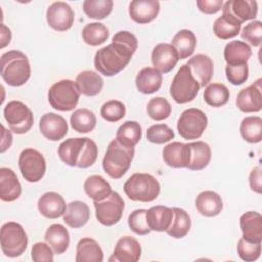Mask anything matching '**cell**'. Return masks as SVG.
<instances>
[{
  "label": "cell",
  "mask_w": 262,
  "mask_h": 262,
  "mask_svg": "<svg viewBox=\"0 0 262 262\" xmlns=\"http://www.w3.org/2000/svg\"><path fill=\"white\" fill-rule=\"evenodd\" d=\"M10 40H11L10 30L4 24H1V48L8 45Z\"/></svg>",
  "instance_id": "56"
},
{
  "label": "cell",
  "mask_w": 262,
  "mask_h": 262,
  "mask_svg": "<svg viewBox=\"0 0 262 262\" xmlns=\"http://www.w3.org/2000/svg\"><path fill=\"white\" fill-rule=\"evenodd\" d=\"M126 195L135 202L148 203L156 200L161 191L159 181L148 173H134L124 184Z\"/></svg>",
  "instance_id": "4"
},
{
  "label": "cell",
  "mask_w": 262,
  "mask_h": 262,
  "mask_svg": "<svg viewBox=\"0 0 262 262\" xmlns=\"http://www.w3.org/2000/svg\"><path fill=\"white\" fill-rule=\"evenodd\" d=\"M237 108L244 113H257L262 108V92L261 79L250 86L242 89L235 100Z\"/></svg>",
  "instance_id": "14"
},
{
  "label": "cell",
  "mask_w": 262,
  "mask_h": 262,
  "mask_svg": "<svg viewBox=\"0 0 262 262\" xmlns=\"http://www.w3.org/2000/svg\"><path fill=\"white\" fill-rule=\"evenodd\" d=\"M84 190L93 202L106 199L113 191L110 183L100 175H91L87 177L84 182Z\"/></svg>",
  "instance_id": "36"
},
{
  "label": "cell",
  "mask_w": 262,
  "mask_h": 262,
  "mask_svg": "<svg viewBox=\"0 0 262 262\" xmlns=\"http://www.w3.org/2000/svg\"><path fill=\"white\" fill-rule=\"evenodd\" d=\"M241 26L242 25L234 21L230 17L221 15L215 20L213 25V32L219 39L227 40L235 37L239 33Z\"/></svg>",
  "instance_id": "43"
},
{
  "label": "cell",
  "mask_w": 262,
  "mask_h": 262,
  "mask_svg": "<svg viewBox=\"0 0 262 262\" xmlns=\"http://www.w3.org/2000/svg\"><path fill=\"white\" fill-rule=\"evenodd\" d=\"M90 218V210L86 203L74 201L68 204L67 210L62 215L63 222L71 228L83 227Z\"/></svg>",
  "instance_id": "24"
},
{
  "label": "cell",
  "mask_w": 262,
  "mask_h": 262,
  "mask_svg": "<svg viewBox=\"0 0 262 262\" xmlns=\"http://www.w3.org/2000/svg\"><path fill=\"white\" fill-rule=\"evenodd\" d=\"M173 208L165 206H154L146 212V221L150 230L166 231L173 220Z\"/></svg>",
  "instance_id": "26"
},
{
  "label": "cell",
  "mask_w": 262,
  "mask_h": 262,
  "mask_svg": "<svg viewBox=\"0 0 262 262\" xmlns=\"http://www.w3.org/2000/svg\"><path fill=\"white\" fill-rule=\"evenodd\" d=\"M85 140L86 137H76L62 141L57 148L59 159L68 166H77Z\"/></svg>",
  "instance_id": "30"
},
{
  "label": "cell",
  "mask_w": 262,
  "mask_h": 262,
  "mask_svg": "<svg viewBox=\"0 0 262 262\" xmlns=\"http://www.w3.org/2000/svg\"><path fill=\"white\" fill-rule=\"evenodd\" d=\"M223 54L228 66L244 64L252 56V49L246 42L233 40L226 44Z\"/></svg>",
  "instance_id": "33"
},
{
  "label": "cell",
  "mask_w": 262,
  "mask_h": 262,
  "mask_svg": "<svg viewBox=\"0 0 262 262\" xmlns=\"http://www.w3.org/2000/svg\"><path fill=\"white\" fill-rule=\"evenodd\" d=\"M229 96L228 88L221 83H211L204 91V99L206 103L213 107H220L226 104Z\"/></svg>",
  "instance_id": "40"
},
{
  "label": "cell",
  "mask_w": 262,
  "mask_h": 262,
  "mask_svg": "<svg viewBox=\"0 0 262 262\" xmlns=\"http://www.w3.org/2000/svg\"><path fill=\"white\" fill-rule=\"evenodd\" d=\"M171 45L175 48L178 53L179 59L189 57L196 46V38L193 32L190 30H180L176 33L171 41Z\"/></svg>",
  "instance_id": "35"
},
{
  "label": "cell",
  "mask_w": 262,
  "mask_h": 262,
  "mask_svg": "<svg viewBox=\"0 0 262 262\" xmlns=\"http://www.w3.org/2000/svg\"><path fill=\"white\" fill-rule=\"evenodd\" d=\"M44 239L57 255L64 253L70 246V233L63 225L58 223L47 228Z\"/></svg>",
  "instance_id": "31"
},
{
  "label": "cell",
  "mask_w": 262,
  "mask_h": 262,
  "mask_svg": "<svg viewBox=\"0 0 262 262\" xmlns=\"http://www.w3.org/2000/svg\"><path fill=\"white\" fill-rule=\"evenodd\" d=\"M100 115L107 122H118L125 117L126 106L120 100H108L102 104Z\"/></svg>",
  "instance_id": "45"
},
{
  "label": "cell",
  "mask_w": 262,
  "mask_h": 262,
  "mask_svg": "<svg viewBox=\"0 0 262 262\" xmlns=\"http://www.w3.org/2000/svg\"><path fill=\"white\" fill-rule=\"evenodd\" d=\"M39 128L42 135L51 141L62 139L69 130L67 121L54 113L44 114L39 122Z\"/></svg>",
  "instance_id": "16"
},
{
  "label": "cell",
  "mask_w": 262,
  "mask_h": 262,
  "mask_svg": "<svg viewBox=\"0 0 262 262\" xmlns=\"http://www.w3.org/2000/svg\"><path fill=\"white\" fill-rule=\"evenodd\" d=\"M208 126V118L199 108H187L182 112L177 121V130L186 140L199 139Z\"/></svg>",
  "instance_id": "8"
},
{
  "label": "cell",
  "mask_w": 262,
  "mask_h": 262,
  "mask_svg": "<svg viewBox=\"0 0 262 262\" xmlns=\"http://www.w3.org/2000/svg\"><path fill=\"white\" fill-rule=\"evenodd\" d=\"M195 208L201 215L206 217H214L221 213L223 202L217 192L205 190L196 196Z\"/></svg>",
  "instance_id": "27"
},
{
  "label": "cell",
  "mask_w": 262,
  "mask_h": 262,
  "mask_svg": "<svg viewBox=\"0 0 262 262\" xmlns=\"http://www.w3.org/2000/svg\"><path fill=\"white\" fill-rule=\"evenodd\" d=\"M141 126L136 121H126L117 130V141L126 147H134L141 139Z\"/></svg>",
  "instance_id": "34"
},
{
  "label": "cell",
  "mask_w": 262,
  "mask_h": 262,
  "mask_svg": "<svg viewBox=\"0 0 262 262\" xmlns=\"http://www.w3.org/2000/svg\"><path fill=\"white\" fill-rule=\"evenodd\" d=\"M0 243L3 254L6 257L15 258L27 250L28 235L19 223L7 222L1 227Z\"/></svg>",
  "instance_id": "7"
},
{
  "label": "cell",
  "mask_w": 262,
  "mask_h": 262,
  "mask_svg": "<svg viewBox=\"0 0 262 262\" xmlns=\"http://www.w3.org/2000/svg\"><path fill=\"white\" fill-rule=\"evenodd\" d=\"M97 155H98V148L96 143L92 139L86 137L81 156L77 163V167L88 168L92 166L97 159Z\"/></svg>",
  "instance_id": "49"
},
{
  "label": "cell",
  "mask_w": 262,
  "mask_h": 262,
  "mask_svg": "<svg viewBox=\"0 0 262 262\" xmlns=\"http://www.w3.org/2000/svg\"><path fill=\"white\" fill-rule=\"evenodd\" d=\"M196 5L199 9L206 14H214L222 9V0H198Z\"/></svg>",
  "instance_id": "53"
},
{
  "label": "cell",
  "mask_w": 262,
  "mask_h": 262,
  "mask_svg": "<svg viewBox=\"0 0 262 262\" xmlns=\"http://www.w3.org/2000/svg\"><path fill=\"white\" fill-rule=\"evenodd\" d=\"M113 6L114 2L112 0H85L83 2L85 14L93 19H103L108 16Z\"/></svg>",
  "instance_id": "42"
},
{
  "label": "cell",
  "mask_w": 262,
  "mask_h": 262,
  "mask_svg": "<svg viewBox=\"0 0 262 262\" xmlns=\"http://www.w3.org/2000/svg\"><path fill=\"white\" fill-rule=\"evenodd\" d=\"M75 84L80 94L85 96H95L100 93L103 87V80L99 74L87 70L78 74Z\"/></svg>",
  "instance_id": "29"
},
{
  "label": "cell",
  "mask_w": 262,
  "mask_h": 262,
  "mask_svg": "<svg viewBox=\"0 0 262 262\" xmlns=\"http://www.w3.org/2000/svg\"><path fill=\"white\" fill-rule=\"evenodd\" d=\"M137 47L135 35L128 31H120L114 35L111 44L96 51L94 67L103 76H115L130 62Z\"/></svg>",
  "instance_id": "1"
},
{
  "label": "cell",
  "mask_w": 262,
  "mask_h": 262,
  "mask_svg": "<svg viewBox=\"0 0 262 262\" xmlns=\"http://www.w3.org/2000/svg\"><path fill=\"white\" fill-rule=\"evenodd\" d=\"M164 162L172 168H184L189 161L188 143L174 141L167 144L163 149Z\"/></svg>",
  "instance_id": "23"
},
{
  "label": "cell",
  "mask_w": 262,
  "mask_h": 262,
  "mask_svg": "<svg viewBox=\"0 0 262 262\" xmlns=\"http://www.w3.org/2000/svg\"><path fill=\"white\" fill-rule=\"evenodd\" d=\"M188 147L189 161L186 168L193 171H200L206 168L212 157V151L209 144L204 141H194L189 142Z\"/></svg>",
  "instance_id": "28"
},
{
  "label": "cell",
  "mask_w": 262,
  "mask_h": 262,
  "mask_svg": "<svg viewBox=\"0 0 262 262\" xmlns=\"http://www.w3.org/2000/svg\"><path fill=\"white\" fill-rule=\"evenodd\" d=\"M70 122L75 131L88 133L95 128L96 117L94 113L88 108H78L72 114Z\"/></svg>",
  "instance_id": "38"
},
{
  "label": "cell",
  "mask_w": 262,
  "mask_h": 262,
  "mask_svg": "<svg viewBox=\"0 0 262 262\" xmlns=\"http://www.w3.org/2000/svg\"><path fill=\"white\" fill-rule=\"evenodd\" d=\"M171 104L169 101L161 96L151 98L146 106L147 115L155 121H163L171 115Z\"/></svg>",
  "instance_id": "44"
},
{
  "label": "cell",
  "mask_w": 262,
  "mask_h": 262,
  "mask_svg": "<svg viewBox=\"0 0 262 262\" xmlns=\"http://www.w3.org/2000/svg\"><path fill=\"white\" fill-rule=\"evenodd\" d=\"M80 92L74 81L64 79L55 82L48 91L49 104L56 111H73L79 101Z\"/></svg>",
  "instance_id": "6"
},
{
  "label": "cell",
  "mask_w": 262,
  "mask_h": 262,
  "mask_svg": "<svg viewBox=\"0 0 262 262\" xmlns=\"http://www.w3.org/2000/svg\"><path fill=\"white\" fill-rule=\"evenodd\" d=\"M174 131L166 124H156L146 131V139L156 144L166 143L174 138Z\"/></svg>",
  "instance_id": "46"
},
{
  "label": "cell",
  "mask_w": 262,
  "mask_h": 262,
  "mask_svg": "<svg viewBox=\"0 0 262 262\" xmlns=\"http://www.w3.org/2000/svg\"><path fill=\"white\" fill-rule=\"evenodd\" d=\"M241 36L252 46H260L262 40V23L260 20H254L249 23L242 30Z\"/></svg>",
  "instance_id": "50"
},
{
  "label": "cell",
  "mask_w": 262,
  "mask_h": 262,
  "mask_svg": "<svg viewBox=\"0 0 262 262\" xmlns=\"http://www.w3.org/2000/svg\"><path fill=\"white\" fill-rule=\"evenodd\" d=\"M21 194V185L13 170L0 168V198L4 202H13Z\"/></svg>",
  "instance_id": "22"
},
{
  "label": "cell",
  "mask_w": 262,
  "mask_h": 262,
  "mask_svg": "<svg viewBox=\"0 0 262 262\" xmlns=\"http://www.w3.org/2000/svg\"><path fill=\"white\" fill-rule=\"evenodd\" d=\"M38 210L48 219H56L63 215L67 205L63 198L54 191L45 192L38 200Z\"/></svg>",
  "instance_id": "19"
},
{
  "label": "cell",
  "mask_w": 262,
  "mask_h": 262,
  "mask_svg": "<svg viewBox=\"0 0 262 262\" xmlns=\"http://www.w3.org/2000/svg\"><path fill=\"white\" fill-rule=\"evenodd\" d=\"M134 154V147L123 146L114 139L110 142L102 159V168L113 179H120L128 171Z\"/></svg>",
  "instance_id": "3"
},
{
  "label": "cell",
  "mask_w": 262,
  "mask_h": 262,
  "mask_svg": "<svg viewBox=\"0 0 262 262\" xmlns=\"http://www.w3.org/2000/svg\"><path fill=\"white\" fill-rule=\"evenodd\" d=\"M18 167L28 182H38L46 172V161L40 151L29 147L20 152Z\"/></svg>",
  "instance_id": "10"
},
{
  "label": "cell",
  "mask_w": 262,
  "mask_h": 262,
  "mask_svg": "<svg viewBox=\"0 0 262 262\" xmlns=\"http://www.w3.org/2000/svg\"><path fill=\"white\" fill-rule=\"evenodd\" d=\"M77 262H102L103 252L99 244L91 237H83L77 244Z\"/></svg>",
  "instance_id": "32"
},
{
  "label": "cell",
  "mask_w": 262,
  "mask_h": 262,
  "mask_svg": "<svg viewBox=\"0 0 262 262\" xmlns=\"http://www.w3.org/2000/svg\"><path fill=\"white\" fill-rule=\"evenodd\" d=\"M174 216L170 227L166 230L167 234L174 238L184 237L191 226V220L188 213L181 208H173Z\"/></svg>",
  "instance_id": "37"
},
{
  "label": "cell",
  "mask_w": 262,
  "mask_h": 262,
  "mask_svg": "<svg viewBox=\"0 0 262 262\" xmlns=\"http://www.w3.org/2000/svg\"><path fill=\"white\" fill-rule=\"evenodd\" d=\"M3 115L10 130L16 134L27 133L34 124L32 111L18 100L9 101L4 107Z\"/></svg>",
  "instance_id": "9"
},
{
  "label": "cell",
  "mask_w": 262,
  "mask_h": 262,
  "mask_svg": "<svg viewBox=\"0 0 262 262\" xmlns=\"http://www.w3.org/2000/svg\"><path fill=\"white\" fill-rule=\"evenodd\" d=\"M141 256V247L139 242L129 235L122 236L118 239L113 257L110 261L120 262H137Z\"/></svg>",
  "instance_id": "18"
},
{
  "label": "cell",
  "mask_w": 262,
  "mask_h": 262,
  "mask_svg": "<svg viewBox=\"0 0 262 262\" xmlns=\"http://www.w3.org/2000/svg\"><path fill=\"white\" fill-rule=\"evenodd\" d=\"M239 132L247 142H260L262 140V119L257 116L246 117L241 123Z\"/></svg>",
  "instance_id": "39"
},
{
  "label": "cell",
  "mask_w": 262,
  "mask_h": 262,
  "mask_svg": "<svg viewBox=\"0 0 262 262\" xmlns=\"http://www.w3.org/2000/svg\"><path fill=\"white\" fill-rule=\"evenodd\" d=\"M179 60L175 48L169 43H159L151 51V62L161 74L171 72Z\"/></svg>",
  "instance_id": "15"
},
{
  "label": "cell",
  "mask_w": 262,
  "mask_h": 262,
  "mask_svg": "<svg viewBox=\"0 0 262 262\" xmlns=\"http://www.w3.org/2000/svg\"><path fill=\"white\" fill-rule=\"evenodd\" d=\"M162 74L150 67L141 69L135 78L136 88L143 94H151L159 91L162 86Z\"/></svg>",
  "instance_id": "25"
},
{
  "label": "cell",
  "mask_w": 262,
  "mask_h": 262,
  "mask_svg": "<svg viewBox=\"0 0 262 262\" xmlns=\"http://www.w3.org/2000/svg\"><path fill=\"white\" fill-rule=\"evenodd\" d=\"M225 74L227 80L232 85H242L249 78V67L248 63L236 64V66H226Z\"/></svg>",
  "instance_id": "51"
},
{
  "label": "cell",
  "mask_w": 262,
  "mask_h": 262,
  "mask_svg": "<svg viewBox=\"0 0 262 262\" xmlns=\"http://www.w3.org/2000/svg\"><path fill=\"white\" fill-rule=\"evenodd\" d=\"M239 258L246 262L256 261L261 254V244L250 243L245 238H239L236 246Z\"/></svg>",
  "instance_id": "48"
},
{
  "label": "cell",
  "mask_w": 262,
  "mask_h": 262,
  "mask_svg": "<svg viewBox=\"0 0 262 262\" xmlns=\"http://www.w3.org/2000/svg\"><path fill=\"white\" fill-rule=\"evenodd\" d=\"M108 30L101 23L87 24L82 30L84 42L90 46H98L104 43L108 38Z\"/></svg>",
  "instance_id": "41"
},
{
  "label": "cell",
  "mask_w": 262,
  "mask_h": 262,
  "mask_svg": "<svg viewBox=\"0 0 262 262\" xmlns=\"http://www.w3.org/2000/svg\"><path fill=\"white\" fill-rule=\"evenodd\" d=\"M249 182H250V187L253 191L257 193L262 192V179H261V167L257 166L255 167L249 177Z\"/></svg>",
  "instance_id": "54"
},
{
  "label": "cell",
  "mask_w": 262,
  "mask_h": 262,
  "mask_svg": "<svg viewBox=\"0 0 262 262\" xmlns=\"http://www.w3.org/2000/svg\"><path fill=\"white\" fill-rule=\"evenodd\" d=\"M192 77L198 81L201 87H205L212 79L214 64L212 59L205 54H196L186 62Z\"/></svg>",
  "instance_id": "20"
},
{
  "label": "cell",
  "mask_w": 262,
  "mask_h": 262,
  "mask_svg": "<svg viewBox=\"0 0 262 262\" xmlns=\"http://www.w3.org/2000/svg\"><path fill=\"white\" fill-rule=\"evenodd\" d=\"M93 205L98 222L104 226H113L121 220L125 204L117 191H112L106 199L98 202L95 201Z\"/></svg>",
  "instance_id": "11"
},
{
  "label": "cell",
  "mask_w": 262,
  "mask_h": 262,
  "mask_svg": "<svg viewBox=\"0 0 262 262\" xmlns=\"http://www.w3.org/2000/svg\"><path fill=\"white\" fill-rule=\"evenodd\" d=\"M53 250L47 243H36L32 247L31 251V256L33 261L35 262H43V261H48L52 262L53 261Z\"/></svg>",
  "instance_id": "52"
},
{
  "label": "cell",
  "mask_w": 262,
  "mask_h": 262,
  "mask_svg": "<svg viewBox=\"0 0 262 262\" xmlns=\"http://www.w3.org/2000/svg\"><path fill=\"white\" fill-rule=\"evenodd\" d=\"M243 238L250 243L262 242V216L258 212L249 211L239 218Z\"/></svg>",
  "instance_id": "21"
},
{
  "label": "cell",
  "mask_w": 262,
  "mask_h": 262,
  "mask_svg": "<svg viewBox=\"0 0 262 262\" xmlns=\"http://www.w3.org/2000/svg\"><path fill=\"white\" fill-rule=\"evenodd\" d=\"M1 77L4 82L18 87L31 77V66L28 56L18 50H10L1 56Z\"/></svg>",
  "instance_id": "2"
},
{
  "label": "cell",
  "mask_w": 262,
  "mask_h": 262,
  "mask_svg": "<svg viewBox=\"0 0 262 262\" xmlns=\"http://www.w3.org/2000/svg\"><path fill=\"white\" fill-rule=\"evenodd\" d=\"M2 129V139H1V152H4L6 149H8L12 143V134L9 130H6L3 125H1Z\"/></svg>",
  "instance_id": "55"
},
{
  "label": "cell",
  "mask_w": 262,
  "mask_h": 262,
  "mask_svg": "<svg viewBox=\"0 0 262 262\" xmlns=\"http://www.w3.org/2000/svg\"><path fill=\"white\" fill-rule=\"evenodd\" d=\"M146 212L145 209H137L128 216V225L134 233L145 235L151 231L147 225Z\"/></svg>",
  "instance_id": "47"
},
{
  "label": "cell",
  "mask_w": 262,
  "mask_h": 262,
  "mask_svg": "<svg viewBox=\"0 0 262 262\" xmlns=\"http://www.w3.org/2000/svg\"><path fill=\"white\" fill-rule=\"evenodd\" d=\"M201 86L192 77L188 66L182 64L174 76L170 85V95L175 102L179 104L192 101L200 90Z\"/></svg>",
  "instance_id": "5"
},
{
  "label": "cell",
  "mask_w": 262,
  "mask_h": 262,
  "mask_svg": "<svg viewBox=\"0 0 262 262\" xmlns=\"http://www.w3.org/2000/svg\"><path fill=\"white\" fill-rule=\"evenodd\" d=\"M258 13V4L253 0H228L222 6V15L228 16L242 25L254 19Z\"/></svg>",
  "instance_id": "13"
},
{
  "label": "cell",
  "mask_w": 262,
  "mask_h": 262,
  "mask_svg": "<svg viewBox=\"0 0 262 262\" xmlns=\"http://www.w3.org/2000/svg\"><path fill=\"white\" fill-rule=\"evenodd\" d=\"M75 13L71 6L62 1L53 2L46 11V20L50 28L58 32H64L72 28Z\"/></svg>",
  "instance_id": "12"
},
{
  "label": "cell",
  "mask_w": 262,
  "mask_h": 262,
  "mask_svg": "<svg viewBox=\"0 0 262 262\" xmlns=\"http://www.w3.org/2000/svg\"><path fill=\"white\" fill-rule=\"evenodd\" d=\"M160 12L157 0H133L129 4V15L132 20L143 25L152 21Z\"/></svg>",
  "instance_id": "17"
}]
</instances>
